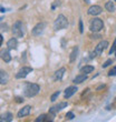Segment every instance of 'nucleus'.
Here are the masks:
<instances>
[{
	"instance_id": "cd10ccee",
	"label": "nucleus",
	"mask_w": 116,
	"mask_h": 122,
	"mask_svg": "<svg viewBox=\"0 0 116 122\" xmlns=\"http://www.w3.org/2000/svg\"><path fill=\"white\" fill-rule=\"evenodd\" d=\"M54 2H55V3H54V5H52V9H55L56 7H57V6H59V5H60V1H59V0H58V1H54Z\"/></svg>"
},
{
	"instance_id": "a878e982",
	"label": "nucleus",
	"mask_w": 116,
	"mask_h": 122,
	"mask_svg": "<svg viewBox=\"0 0 116 122\" xmlns=\"http://www.w3.org/2000/svg\"><path fill=\"white\" fill-rule=\"evenodd\" d=\"M115 74H116V67H114V68H112V70L108 72V76L112 77V76H115Z\"/></svg>"
},
{
	"instance_id": "bb28decb",
	"label": "nucleus",
	"mask_w": 116,
	"mask_h": 122,
	"mask_svg": "<svg viewBox=\"0 0 116 122\" xmlns=\"http://www.w3.org/2000/svg\"><path fill=\"white\" fill-rule=\"evenodd\" d=\"M79 31H81V33L84 32V27H83V21L81 20H79Z\"/></svg>"
},
{
	"instance_id": "20e7f679",
	"label": "nucleus",
	"mask_w": 116,
	"mask_h": 122,
	"mask_svg": "<svg viewBox=\"0 0 116 122\" xmlns=\"http://www.w3.org/2000/svg\"><path fill=\"white\" fill-rule=\"evenodd\" d=\"M104 27V23L103 21H102V19H99V18H94L92 21H90V25H89V29L90 31L93 32H99L100 30L103 29Z\"/></svg>"
},
{
	"instance_id": "ddd939ff",
	"label": "nucleus",
	"mask_w": 116,
	"mask_h": 122,
	"mask_svg": "<svg viewBox=\"0 0 116 122\" xmlns=\"http://www.w3.org/2000/svg\"><path fill=\"white\" fill-rule=\"evenodd\" d=\"M12 118H13L12 113L6 112L0 117V122H10V121H12Z\"/></svg>"
},
{
	"instance_id": "4be33fe9",
	"label": "nucleus",
	"mask_w": 116,
	"mask_h": 122,
	"mask_svg": "<svg viewBox=\"0 0 116 122\" xmlns=\"http://www.w3.org/2000/svg\"><path fill=\"white\" fill-rule=\"evenodd\" d=\"M59 94H60V91H56L52 96V98H50V101H52V102H55L56 100H57V98L59 97Z\"/></svg>"
},
{
	"instance_id": "dca6fc26",
	"label": "nucleus",
	"mask_w": 116,
	"mask_h": 122,
	"mask_svg": "<svg viewBox=\"0 0 116 122\" xmlns=\"http://www.w3.org/2000/svg\"><path fill=\"white\" fill-rule=\"evenodd\" d=\"M87 79V76L85 73H83V74H78L77 77L74 79V83H76V84H79V83H81V82H84L85 80Z\"/></svg>"
},
{
	"instance_id": "9d476101",
	"label": "nucleus",
	"mask_w": 116,
	"mask_h": 122,
	"mask_svg": "<svg viewBox=\"0 0 116 122\" xmlns=\"http://www.w3.org/2000/svg\"><path fill=\"white\" fill-rule=\"evenodd\" d=\"M9 81V74L5 70L0 69V84H7Z\"/></svg>"
},
{
	"instance_id": "412c9836",
	"label": "nucleus",
	"mask_w": 116,
	"mask_h": 122,
	"mask_svg": "<svg viewBox=\"0 0 116 122\" xmlns=\"http://www.w3.org/2000/svg\"><path fill=\"white\" fill-rule=\"evenodd\" d=\"M52 119H49L48 116H46V114H41V116H39L37 119H36V121L37 122H40V121H52Z\"/></svg>"
},
{
	"instance_id": "6ab92c4d",
	"label": "nucleus",
	"mask_w": 116,
	"mask_h": 122,
	"mask_svg": "<svg viewBox=\"0 0 116 122\" xmlns=\"http://www.w3.org/2000/svg\"><path fill=\"white\" fill-rule=\"evenodd\" d=\"M77 53H78V47H75L74 49H73V52L70 53V62H74L75 60H76V57H77Z\"/></svg>"
},
{
	"instance_id": "39448f33",
	"label": "nucleus",
	"mask_w": 116,
	"mask_h": 122,
	"mask_svg": "<svg viewBox=\"0 0 116 122\" xmlns=\"http://www.w3.org/2000/svg\"><path fill=\"white\" fill-rule=\"evenodd\" d=\"M31 71H32V68H30V67H23V68H21L18 72H17L16 78H17V79H23V78H26L27 76L31 72Z\"/></svg>"
},
{
	"instance_id": "aec40b11",
	"label": "nucleus",
	"mask_w": 116,
	"mask_h": 122,
	"mask_svg": "<svg viewBox=\"0 0 116 122\" xmlns=\"http://www.w3.org/2000/svg\"><path fill=\"white\" fill-rule=\"evenodd\" d=\"M67 106H68V103H67V102H60V103H58L57 106L54 107V108H55L56 111L58 112V111H60L61 109H64V108H66Z\"/></svg>"
},
{
	"instance_id": "f8f14e48",
	"label": "nucleus",
	"mask_w": 116,
	"mask_h": 122,
	"mask_svg": "<svg viewBox=\"0 0 116 122\" xmlns=\"http://www.w3.org/2000/svg\"><path fill=\"white\" fill-rule=\"evenodd\" d=\"M76 91H77V88L76 87H68L66 90H65V98L66 99H68V98H70L73 94H75L76 93Z\"/></svg>"
},
{
	"instance_id": "473e14b6",
	"label": "nucleus",
	"mask_w": 116,
	"mask_h": 122,
	"mask_svg": "<svg viewBox=\"0 0 116 122\" xmlns=\"http://www.w3.org/2000/svg\"><path fill=\"white\" fill-rule=\"evenodd\" d=\"M0 20H2V18H0Z\"/></svg>"
},
{
	"instance_id": "2f4dec72",
	"label": "nucleus",
	"mask_w": 116,
	"mask_h": 122,
	"mask_svg": "<svg viewBox=\"0 0 116 122\" xmlns=\"http://www.w3.org/2000/svg\"><path fill=\"white\" fill-rule=\"evenodd\" d=\"M85 3H90V0H84Z\"/></svg>"
},
{
	"instance_id": "9b49d317",
	"label": "nucleus",
	"mask_w": 116,
	"mask_h": 122,
	"mask_svg": "<svg viewBox=\"0 0 116 122\" xmlns=\"http://www.w3.org/2000/svg\"><path fill=\"white\" fill-rule=\"evenodd\" d=\"M30 110H31V107H30V106L23 107V109H20V110H19V112H18L17 117H18V118H23V117L28 116L29 113H30Z\"/></svg>"
},
{
	"instance_id": "4468645a",
	"label": "nucleus",
	"mask_w": 116,
	"mask_h": 122,
	"mask_svg": "<svg viewBox=\"0 0 116 122\" xmlns=\"http://www.w3.org/2000/svg\"><path fill=\"white\" fill-rule=\"evenodd\" d=\"M7 47L9 49H17L18 47V41H17L16 38H11L10 40H8L7 42Z\"/></svg>"
},
{
	"instance_id": "0eeeda50",
	"label": "nucleus",
	"mask_w": 116,
	"mask_h": 122,
	"mask_svg": "<svg viewBox=\"0 0 116 122\" xmlns=\"http://www.w3.org/2000/svg\"><path fill=\"white\" fill-rule=\"evenodd\" d=\"M108 47V42L106 41V40H104V41H100L98 45L96 46V48H95V51H94V53H95V56H99L102 52L105 50V49Z\"/></svg>"
},
{
	"instance_id": "5701e85b",
	"label": "nucleus",
	"mask_w": 116,
	"mask_h": 122,
	"mask_svg": "<svg viewBox=\"0 0 116 122\" xmlns=\"http://www.w3.org/2000/svg\"><path fill=\"white\" fill-rule=\"evenodd\" d=\"M115 51H116V39H115V41H114L113 46H112V48H110V55L114 53Z\"/></svg>"
},
{
	"instance_id": "393cba45",
	"label": "nucleus",
	"mask_w": 116,
	"mask_h": 122,
	"mask_svg": "<svg viewBox=\"0 0 116 122\" xmlns=\"http://www.w3.org/2000/svg\"><path fill=\"white\" fill-rule=\"evenodd\" d=\"M66 118H67L68 120H71V119H74V118H75V116H74V113H73V112H67Z\"/></svg>"
},
{
	"instance_id": "f3484780",
	"label": "nucleus",
	"mask_w": 116,
	"mask_h": 122,
	"mask_svg": "<svg viewBox=\"0 0 116 122\" xmlns=\"http://www.w3.org/2000/svg\"><path fill=\"white\" fill-rule=\"evenodd\" d=\"M105 8H106L107 11L114 12V11H115V3H114L113 1H108V2H106V5H105Z\"/></svg>"
},
{
	"instance_id": "c756f323",
	"label": "nucleus",
	"mask_w": 116,
	"mask_h": 122,
	"mask_svg": "<svg viewBox=\"0 0 116 122\" xmlns=\"http://www.w3.org/2000/svg\"><path fill=\"white\" fill-rule=\"evenodd\" d=\"M98 38H99V36H98V35H95V36H92V39H98Z\"/></svg>"
},
{
	"instance_id": "a211bd4d",
	"label": "nucleus",
	"mask_w": 116,
	"mask_h": 122,
	"mask_svg": "<svg viewBox=\"0 0 116 122\" xmlns=\"http://www.w3.org/2000/svg\"><path fill=\"white\" fill-rule=\"evenodd\" d=\"M94 71V67H92V66H85V67H83L81 69V73H90V72H93Z\"/></svg>"
},
{
	"instance_id": "c85d7f7f",
	"label": "nucleus",
	"mask_w": 116,
	"mask_h": 122,
	"mask_svg": "<svg viewBox=\"0 0 116 122\" xmlns=\"http://www.w3.org/2000/svg\"><path fill=\"white\" fill-rule=\"evenodd\" d=\"M0 29L6 31V30H7V25H1V26H0Z\"/></svg>"
},
{
	"instance_id": "7ed1b4c3",
	"label": "nucleus",
	"mask_w": 116,
	"mask_h": 122,
	"mask_svg": "<svg viewBox=\"0 0 116 122\" xmlns=\"http://www.w3.org/2000/svg\"><path fill=\"white\" fill-rule=\"evenodd\" d=\"M67 26H68L67 18H66L64 15H59V16L57 17V19L55 20V22H54V30L58 31V30L67 28Z\"/></svg>"
},
{
	"instance_id": "423d86ee",
	"label": "nucleus",
	"mask_w": 116,
	"mask_h": 122,
	"mask_svg": "<svg viewBox=\"0 0 116 122\" xmlns=\"http://www.w3.org/2000/svg\"><path fill=\"white\" fill-rule=\"evenodd\" d=\"M45 28H46V23L45 22L37 23V25L34 27V29H32V35H34V36H40V35H42V32H44Z\"/></svg>"
},
{
	"instance_id": "f03ea898",
	"label": "nucleus",
	"mask_w": 116,
	"mask_h": 122,
	"mask_svg": "<svg viewBox=\"0 0 116 122\" xmlns=\"http://www.w3.org/2000/svg\"><path fill=\"white\" fill-rule=\"evenodd\" d=\"M12 35L15 38H23V35H25V26H23V23L20 20H18V21L13 23Z\"/></svg>"
},
{
	"instance_id": "6e6552de",
	"label": "nucleus",
	"mask_w": 116,
	"mask_h": 122,
	"mask_svg": "<svg viewBox=\"0 0 116 122\" xmlns=\"http://www.w3.org/2000/svg\"><path fill=\"white\" fill-rule=\"evenodd\" d=\"M0 58L2 59L5 62H10L11 56H10V52H9V48L2 49V50L0 51Z\"/></svg>"
},
{
	"instance_id": "b1692460",
	"label": "nucleus",
	"mask_w": 116,
	"mask_h": 122,
	"mask_svg": "<svg viewBox=\"0 0 116 122\" xmlns=\"http://www.w3.org/2000/svg\"><path fill=\"white\" fill-rule=\"evenodd\" d=\"M113 63V61H112V59H108L107 61H105L104 62V64H103V68H107L108 66H110V64Z\"/></svg>"
},
{
	"instance_id": "7c9ffc66",
	"label": "nucleus",
	"mask_w": 116,
	"mask_h": 122,
	"mask_svg": "<svg viewBox=\"0 0 116 122\" xmlns=\"http://www.w3.org/2000/svg\"><path fill=\"white\" fill-rule=\"evenodd\" d=\"M2 41H3V38H2V36L0 35V47H1V45H2Z\"/></svg>"
},
{
	"instance_id": "f257e3e1",
	"label": "nucleus",
	"mask_w": 116,
	"mask_h": 122,
	"mask_svg": "<svg viewBox=\"0 0 116 122\" xmlns=\"http://www.w3.org/2000/svg\"><path fill=\"white\" fill-rule=\"evenodd\" d=\"M40 90V87H39L38 84L36 83H28L26 84V87H25V90H23V93H25V96L28 97V98H31V97H35L37 93L39 92Z\"/></svg>"
},
{
	"instance_id": "2eb2a0df",
	"label": "nucleus",
	"mask_w": 116,
	"mask_h": 122,
	"mask_svg": "<svg viewBox=\"0 0 116 122\" xmlns=\"http://www.w3.org/2000/svg\"><path fill=\"white\" fill-rule=\"evenodd\" d=\"M65 68H60V69H59V70H57L55 72V76H54V79H55V80H61V79H63V77H64V73H65Z\"/></svg>"
},
{
	"instance_id": "1a4fd4ad",
	"label": "nucleus",
	"mask_w": 116,
	"mask_h": 122,
	"mask_svg": "<svg viewBox=\"0 0 116 122\" xmlns=\"http://www.w3.org/2000/svg\"><path fill=\"white\" fill-rule=\"evenodd\" d=\"M102 11H103L102 7H99V6H92L89 9H88V15H90V16H98V15L102 13Z\"/></svg>"
}]
</instances>
